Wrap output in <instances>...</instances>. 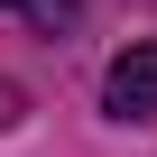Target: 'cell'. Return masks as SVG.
Listing matches in <instances>:
<instances>
[{"mask_svg": "<svg viewBox=\"0 0 157 157\" xmlns=\"http://www.w3.org/2000/svg\"><path fill=\"white\" fill-rule=\"evenodd\" d=\"M102 93H111V111H120V120H157V46H148V37L111 56Z\"/></svg>", "mask_w": 157, "mask_h": 157, "instance_id": "obj_1", "label": "cell"}, {"mask_svg": "<svg viewBox=\"0 0 157 157\" xmlns=\"http://www.w3.org/2000/svg\"><path fill=\"white\" fill-rule=\"evenodd\" d=\"M65 10H74V0H37V19H65Z\"/></svg>", "mask_w": 157, "mask_h": 157, "instance_id": "obj_2", "label": "cell"}]
</instances>
